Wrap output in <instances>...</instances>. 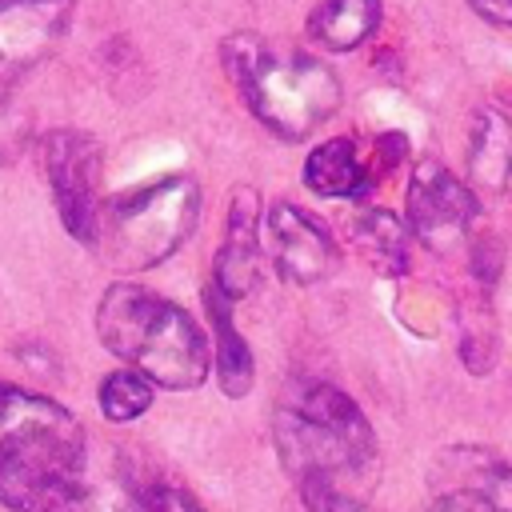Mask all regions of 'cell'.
<instances>
[{
	"instance_id": "obj_9",
	"label": "cell",
	"mask_w": 512,
	"mask_h": 512,
	"mask_svg": "<svg viewBox=\"0 0 512 512\" xmlns=\"http://www.w3.org/2000/svg\"><path fill=\"white\" fill-rule=\"evenodd\" d=\"M268 240L276 268L288 284L312 288L336 272V244L332 236L296 204H276L268 216Z\"/></svg>"
},
{
	"instance_id": "obj_7",
	"label": "cell",
	"mask_w": 512,
	"mask_h": 512,
	"mask_svg": "<svg viewBox=\"0 0 512 512\" xmlns=\"http://www.w3.org/2000/svg\"><path fill=\"white\" fill-rule=\"evenodd\" d=\"M480 212V200L468 184H460L440 160H420L408 184V220L420 244L448 256L464 244L472 220Z\"/></svg>"
},
{
	"instance_id": "obj_18",
	"label": "cell",
	"mask_w": 512,
	"mask_h": 512,
	"mask_svg": "<svg viewBox=\"0 0 512 512\" xmlns=\"http://www.w3.org/2000/svg\"><path fill=\"white\" fill-rule=\"evenodd\" d=\"M136 512H204V508L176 484H148L136 492Z\"/></svg>"
},
{
	"instance_id": "obj_11",
	"label": "cell",
	"mask_w": 512,
	"mask_h": 512,
	"mask_svg": "<svg viewBox=\"0 0 512 512\" xmlns=\"http://www.w3.org/2000/svg\"><path fill=\"white\" fill-rule=\"evenodd\" d=\"M256 268H260V196L252 188H236L216 256V288L228 300H240L256 284Z\"/></svg>"
},
{
	"instance_id": "obj_20",
	"label": "cell",
	"mask_w": 512,
	"mask_h": 512,
	"mask_svg": "<svg viewBox=\"0 0 512 512\" xmlns=\"http://www.w3.org/2000/svg\"><path fill=\"white\" fill-rule=\"evenodd\" d=\"M468 4L492 24H512V0H468Z\"/></svg>"
},
{
	"instance_id": "obj_14",
	"label": "cell",
	"mask_w": 512,
	"mask_h": 512,
	"mask_svg": "<svg viewBox=\"0 0 512 512\" xmlns=\"http://www.w3.org/2000/svg\"><path fill=\"white\" fill-rule=\"evenodd\" d=\"M228 304L232 300L212 284L208 288V316H212V328H216V372H220V388L228 396H244L248 384H252L256 364H252V352H248L244 336L232 324V308Z\"/></svg>"
},
{
	"instance_id": "obj_13",
	"label": "cell",
	"mask_w": 512,
	"mask_h": 512,
	"mask_svg": "<svg viewBox=\"0 0 512 512\" xmlns=\"http://www.w3.org/2000/svg\"><path fill=\"white\" fill-rule=\"evenodd\" d=\"M304 184L320 196H360L368 176H364V160L356 156V144L344 136L324 140L304 160Z\"/></svg>"
},
{
	"instance_id": "obj_19",
	"label": "cell",
	"mask_w": 512,
	"mask_h": 512,
	"mask_svg": "<svg viewBox=\"0 0 512 512\" xmlns=\"http://www.w3.org/2000/svg\"><path fill=\"white\" fill-rule=\"evenodd\" d=\"M64 512H136V492L132 496H112V492H100V488L84 484V492Z\"/></svg>"
},
{
	"instance_id": "obj_10",
	"label": "cell",
	"mask_w": 512,
	"mask_h": 512,
	"mask_svg": "<svg viewBox=\"0 0 512 512\" xmlns=\"http://www.w3.org/2000/svg\"><path fill=\"white\" fill-rule=\"evenodd\" d=\"M432 480L440 492L464 496L484 512H512V464L476 444H456L436 456Z\"/></svg>"
},
{
	"instance_id": "obj_12",
	"label": "cell",
	"mask_w": 512,
	"mask_h": 512,
	"mask_svg": "<svg viewBox=\"0 0 512 512\" xmlns=\"http://www.w3.org/2000/svg\"><path fill=\"white\" fill-rule=\"evenodd\" d=\"M348 240L360 252V260L380 276H400L408 268V232L384 208H364L348 216Z\"/></svg>"
},
{
	"instance_id": "obj_15",
	"label": "cell",
	"mask_w": 512,
	"mask_h": 512,
	"mask_svg": "<svg viewBox=\"0 0 512 512\" xmlns=\"http://www.w3.org/2000/svg\"><path fill=\"white\" fill-rule=\"evenodd\" d=\"M472 180L484 192H504L512 184V128L500 112H480L472 128Z\"/></svg>"
},
{
	"instance_id": "obj_6",
	"label": "cell",
	"mask_w": 512,
	"mask_h": 512,
	"mask_svg": "<svg viewBox=\"0 0 512 512\" xmlns=\"http://www.w3.org/2000/svg\"><path fill=\"white\" fill-rule=\"evenodd\" d=\"M40 168L52 188L56 212L80 244L92 248L96 240V220H100V200H96V180H100V148L92 136L76 128H56L40 140Z\"/></svg>"
},
{
	"instance_id": "obj_4",
	"label": "cell",
	"mask_w": 512,
	"mask_h": 512,
	"mask_svg": "<svg viewBox=\"0 0 512 512\" xmlns=\"http://www.w3.org/2000/svg\"><path fill=\"white\" fill-rule=\"evenodd\" d=\"M224 64L240 84L256 120L276 136L300 140L324 124L340 104V80L304 52H280L256 32H240L224 44Z\"/></svg>"
},
{
	"instance_id": "obj_21",
	"label": "cell",
	"mask_w": 512,
	"mask_h": 512,
	"mask_svg": "<svg viewBox=\"0 0 512 512\" xmlns=\"http://www.w3.org/2000/svg\"><path fill=\"white\" fill-rule=\"evenodd\" d=\"M308 512H372L364 500H340V504H324V508H308Z\"/></svg>"
},
{
	"instance_id": "obj_2",
	"label": "cell",
	"mask_w": 512,
	"mask_h": 512,
	"mask_svg": "<svg viewBox=\"0 0 512 512\" xmlns=\"http://www.w3.org/2000/svg\"><path fill=\"white\" fill-rule=\"evenodd\" d=\"M84 428L36 392L0 380V504L12 512H64L84 492Z\"/></svg>"
},
{
	"instance_id": "obj_1",
	"label": "cell",
	"mask_w": 512,
	"mask_h": 512,
	"mask_svg": "<svg viewBox=\"0 0 512 512\" xmlns=\"http://www.w3.org/2000/svg\"><path fill=\"white\" fill-rule=\"evenodd\" d=\"M280 460L308 508L368 500L376 472V436L352 396L308 380L288 392L272 420Z\"/></svg>"
},
{
	"instance_id": "obj_16",
	"label": "cell",
	"mask_w": 512,
	"mask_h": 512,
	"mask_svg": "<svg viewBox=\"0 0 512 512\" xmlns=\"http://www.w3.org/2000/svg\"><path fill=\"white\" fill-rule=\"evenodd\" d=\"M376 20H380V0H324L312 12L308 28L324 48L348 52L372 36Z\"/></svg>"
},
{
	"instance_id": "obj_5",
	"label": "cell",
	"mask_w": 512,
	"mask_h": 512,
	"mask_svg": "<svg viewBox=\"0 0 512 512\" xmlns=\"http://www.w3.org/2000/svg\"><path fill=\"white\" fill-rule=\"evenodd\" d=\"M200 216V188L188 176H168L100 208L92 248L120 272H144L168 260Z\"/></svg>"
},
{
	"instance_id": "obj_3",
	"label": "cell",
	"mask_w": 512,
	"mask_h": 512,
	"mask_svg": "<svg viewBox=\"0 0 512 512\" xmlns=\"http://www.w3.org/2000/svg\"><path fill=\"white\" fill-rule=\"evenodd\" d=\"M96 336L112 356L160 388L188 392L208 376V340L200 324L140 284H112L100 296Z\"/></svg>"
},
{
	"instance_id": "obj_17",
	"label": "cell",
	"mask_w": 512,
	"mask_h": 512,
	"mask_svg": "<svg viewBox=\"0 0 512 512\" xmlns=\"http://www.w3.org/2000/svg\"><path fill=\"white\" fill-rule=\"evenodd\" d=\"M148 404H152V380L140 376L136 368H124V372L104 376V384H100V412L112 424L136 420L140 412H148Z\"/></svg>"
},
{
	"instance_id": "obj_8",
	"label": "cell",
	"mask_w": 512,
	"mask_h": 512,
	"mask_svg": "<svg viewBox=\"0 0 512 512\" xmlns=\"http://www.w3.org/2000/svg\"><path fill=\"white\" fill-rule=\"evenodd\" d=\"M68 28V0H0V84L44 60Z\"/></svg>"
}]
</instances>
